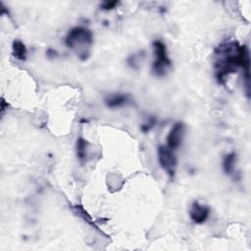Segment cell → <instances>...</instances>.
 Masks as SVG:
<instances>
[{"label": "cell", "instance_id": "3957f363", "mask_svg": "<svg viewBox=\"0 0 251 251\" xmlns=\"http://www.w3.org/2000/svg\"><path fill=\"white\" fill-rule=\"evenodd\" d=\"M152 47L155 57L152 64V73L156 76H164L172 65V61L167 52V47L165 43L159 39L153 41Z\"/></svg>", "mask_w": 251, "mask_h": 251}, {"label": "cell", "instance_id": "7c38bea8", "mask_svg": "<svg viewBox=\"0 0 251 251\" xmlns=\"http://www.w3.org/2000/svg\"><path fill=\"white\" fill-rule=\"evenodd\" d=\"M119 4L118 1H105L103 2L100 7L102 10H105V11H110V10H113L115 9V7Z\"/></svg>", "mask_w": 251, "mask_h": 251}, {"label": "cell", "instance_id": "6da1fadb", "mask_svg": "<svg viewBox=\"0 0 251 251\" xmlns=\"http://www.w3.org/2000/svg\"><path fill=\"white\" fill-rule=\"evenodd\" d=\"M214 70L219 83L224 84L226 77L241 68L243 73L250 72L249 49L236 41H228L219 45L214 52Z\"/></svg>", "mask_w": 251, "mask_h": 251}, {"label": "cell", "instance_id": "5b68a950", "mask_svg": "<svg viewBox=\"0 0 251 251\" xmlns=\"http://www.w3.org/2000/svg\"><path fill=\"white\" fill-rule=\"evenodd\" d=\"M184 129H185V126L182 123L180 122L176 123L168 133V136L166 139L167 141L166 146L172 149L173 151L176 150L182 142V139L184 136Z\"/></svg>", "mask_w": 251, "mask_h": 251}, {"label": "cell", "instance_id": "30bf717a", "mask_svg": "<svg viewBox=\"0 0 251 251\" xmlns=\"http://www.w3.org/2000/svg\"><path fill=\"white\" fill-rule=\"evenodd\" d=\"M236 161V154L234 152L228 153L224 157L223 170L226 175H231L234 171V164Z\"/></svg>", "mask_w": 251, "mask_h": 251}, {"label": "cell", "instance_id": "4fadbf2b", "mask_svg": "<svg viewBox=\"0 0 251 251\" xmlns=\"http://www.w3.org/2000/svg\"><path fill=\"white\" fill-rule=\"evenodd\" d=\"M46 55L48 58H55L57 56V51H55L54 49L52 48H49L47 51H46Z\"/></svg>", "mask_w": 251, "mask_h": 251}, {"label": "cell", "instance_id": "8fae6325", "mask_svg": "<svg viewBox=\"0 0 251 251\" xmlns=\"http://www.w3.org/2000/svg\"><path fill=\"white\" fill-rule=\"evenodd\" d=\"M155 124H156L155 118L151 117V118H149V119L147 120L146 123H144V124H142V125L140 126V130H141L142 132L146 133V132H148V131L155 126Z\"/></svg>", "mask_w": 251, "mask_h": 251}, {"label": "cell", "instance_id": "8992f818", "mask_svg": "<svg viewBox=\"0 0 251 251\" xmlns=\"http://www.w3.org/2000/svg\"><path fill=\"white\" fill-rule=\"evenodd\" d=\"M210 216V209L206 205H202L195 201L191 204L189 209V217L191 221L197 225H201L207 221Z\"/></svg>", "mask_w": 251, "mask_h": 251}, {"label": "cell", "instance_id": "52a82bcc", "mask_svg": "<svg viewBox=\"0 0 251 251\" xmlns=\"http://www.w3.org/2000/svg\"><path fill=\"white\" fill-rule=\"evenodd\" d=\"M130 102L128 94L125 93H112L104 99L105 105L110 109H116L127 105Z\"/></svg>", "mask_w": 251, "mask_h": 251}, {"label": "cell", "instance_id": "7a4b0ae2", "mask_svg": "<svg viewBox=\"0 0 251 251\" xmlns=\"http://www.w3.org/2000/svg\"><path fill=\"white\" fill-rule=\"evenodd\" d=\"M93 43V33L83 26H75L69 30L65 37V44L73 49L81 60H86Z\"/></svg>", "mask_w": 251, "mask_h": 251}, {"label": "cell", "instance_id": "ba28073f", "mask_svg": "<svg viewBox=\"0 0 251 251\" xmlns=\"http://www.w3.org/2000/svg\"><path fill=\"white\" fill-rule=\"evenodd\" d=\"M12 54L19 61H25L27 55V49L23 41L20 39H15L12 43Z\"/></svg>", "mask_w": 251, "mask_h": 251}, {"label": "cell", "instance_id": "9c48e42d", "mask_svg": "<svg viewBox=\"0 0 251 251\" xmlns=\"http://www.w3.org/2000/svg\"><path fill=\"white\" fill-rule=\"evenodd\" d=\"M87 148H88L87 140L84 139L83 137H78L75 143V153L78 161H80L81 163L86 160Z\"/></svg>", "mask_w": 251, "mask_h": 251}, {"label": "cell", "instance_id": "277c9868", "mask_svg": "<svg viewBox=\"0 0 251 251\" xmlns=\"http://www.w3.org/2000/svg\"><path fill=\"white\" fill-rule=\"evenodd\" d=\"M158 161L164 172H166L170 177H174L177 165L174 151L165 145H160L158 147Z\"/></svg>", "mask_w": 251, "mask_h": 251}]
</instances>
